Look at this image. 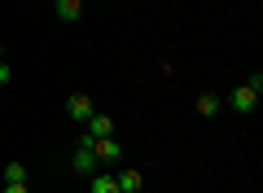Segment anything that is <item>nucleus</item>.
I'll return each mask as SVG.
<instances>
[{"instance_id": "ddd939ff", "label": "nucleus", "mask_w": 263, "mask_h": 193, "mask_svg": "<svg viewBox=\"0 0 263 193\" xmlns=\"http://www.w3.org/2000/svg\"><path fill=\"white\" fill-rule=\"evenodd\" d=\"M0 62H5V44H0Z\"/></svg>"}, {"instance_id": "7ed1b4c3", "label": "nucleus", "mask_w": 263, "mask_h": 193, "mask_svg": "<svg viewBox=\"0 0 263 193\" xmlns=\"http://www.w3.org/2000/svg\"><path fill=\"white\" fill-rule=\"evenodd\" d=\"M70 163H75V171H79V176H92V171H101V163H97L92 145H84V141L75 145V158H70Z\"/></svg>"}, {"instance_id": "0eeeda50", "label": "nucleus", "mask_w": 263, "mask_h": 193, "mask_svg": "<svg viewBox=\"0 0 263 193\" xmlns=\"http://www.w3.org/2000/svg\"><path fill=\"white\" fill-rule=\"evenodd\" d=\"M119 193H141V171H114Z\"/></svg>"}, {"instance_id": "9d476101", "label": "nucleus", "mask_w": 263, "mask_h": 193, "mask_svg": "<svg viewBox=\"0 0 263 193\" xmlns=\"http://www.w3.org/2000/svg\"><path fill=\"white\" fill-rule=\"evenodd\" d=\"M5 184H27V167H22V163H9V167H5Z\"/></svg>"}, {"instance_id": "f03ea898", "label": "nucleus", "mask_w": 263, "mask_h": 193, "mask_svg": "<svg viewBox=\"0 0 263 193\" xmlns=\"http://www.w3.org/2000/svg\"><path fill=\"white\" fill-rule=\"evenodd\" d=\"M92 154H97V163H101V167H110V163H119V158H123V145L114 136H101V141H92Z\"/></svg>"}, {"instance_id": "f257e3e1", "label": "nucleus", "mask_w": 263, "mask_h": 193, "mask_svg": "<svg viewBox=\"0 0 263 193\" xmlns=\"http://www.w3.org/2000/svg\"><path fill=\"white\" fill-rule=\"evenodd\" d=\"M228 106H233L237 114H250L254 106H259V88H250V83H241V88L228 92Z\"/></svg>"}, {"instance_id": "9b49d317", "label": "nucleus", "mask_w": 263, "mask_h": 193, "mask_svg": "<svg viewBox=\"0 0 263 193\" xmlns=\"http://www.w3.org/2000/svg\"><path fill=\"white\" fill-rule=\"evenodd\" d=\"M9 83V62H0V88Z\"/></svg>"}, {"instance_id": "39448f33", "label": "nucleus", "mask_w": 263, "mask_h": 193, "mask_svg": "<svg viewBox=\"0 0 263 193\" xmlns=\"http://www.w3.org/2000/svg\"><path fill=\"white\" fill-rule=\"evenodd\" d=\"M84 132H88L92 141H101V136H114V119H110V114H97V110H92V119L84 123Z\"/></svg>"}, {"instance_id": "20e7f679", "label": "nucleus", "mask_w": 263, "mask_h": 193, "mask_svg": "<svg viewBox=\"0 0 263 193\" xmlns=\"http://www.w3.org/2000/svg\"><path fill=\"white\" fill-rule=\"evenodd\" d=\"M66 114H70L75 123H88V119H92V97H84V92H75V97L66 101Z\"/></svg>"}, {"instance_id": "f8f14e48", "label": "nucleus", "mask_w": 263, "mask_h": 193, "mask_svg": "<svg viewBox=\"0 0 263 193\" xmlns=\"http://www.w3.org/2000/svg\"><path fill=\"white\" fill-rule=\"evenodd\" d=\"M5 193H27V184H5Z\"/></svg>"}, {"instance_id": "423d86ee", "label": "nucleus", "mask_w": 263, "mask_h": 193, "mask_svg": "<svg viewBox=\"0 0 263 193\" xmlns=\"http://www.w3.org/2000/svg\"><path fill=\"white\" fill-rule=\"evenodd\" d=\"M88 193H119L114 171H92V176H88Z\"/></svg>"}, {"instance_id": "6e6552de", "label": "nucleus", "mask_w": 263, "mask_h": 193, "mask_svg": "<svg viewBox=\"0 0 263 193\" xmlns=\"http://www.w3.org/2000/svg\"><path fill=\"white\" fill-rule=\"evenodd\" d=\"M53 9H57V18H62V22H75L79 13H84V0H57Z\"/></svg>"}, {"instance_id": "1a4fd4ad", "label": "nucleus", "mask_w": 263, "mask_h": 193, "mask_svg": "<svg viewBox=\"0 0 263 193\" xmlns=\"http://www.w3.org/2000/svg\"><path fill=\"white\" fill-rule=\"evenodd\" d=\"M215 110H219V97H215V92H202V97H197V114H206V119H211Z\"/></svg>"}]
</instances>
